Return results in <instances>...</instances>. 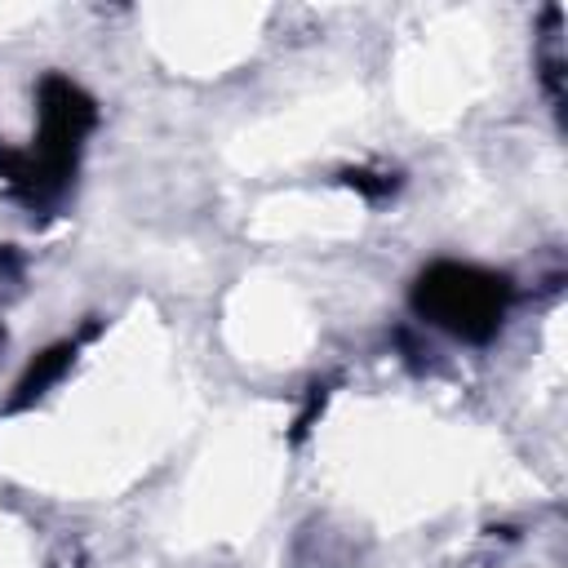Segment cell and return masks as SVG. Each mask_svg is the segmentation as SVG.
Listing matches in <instances>:
<instances>
[{
  "instance_id": "5b68a950",
  "label": "cell",
  "mask_w": 568,
  "mask_h": 568,
  "mask_svg": "<svg viewBox=\"0 0 568 568\" xmlns=\"http://www.w3.org/2000/svg\"><path fill=\"white\" fill-rule=\"evenodd\" d=\"M324 395H328L324 386H311V395H306V408H302V413H297V422H293V439H302V435L311 430V417L324 408Z\"/></svg>"
},
{
  "instance_id": "7a4b0ae2",
  "label": "cell",
  "mask_w": 568,
  "mask_h": 568,
  "mask_svg": "<svg viewBox=\"0 0 568 568\" xmlns=\"http://www.w3.org/2000/svg\"><path fill=\"white\" fill-rule=\"evenodd\" d=\"M510 275L475 266V262H430L417 271L408 288V306L417 320L462 337V342H488L506 311H510Z\"/></svg>"
},
{
  "instance_id": "8992f818",
  "label": "cell",
  "mask_w": 568,
  "mask_h": 568,
  "mask_svg": "<svg viewBox=\"0 0 568 568\" xmlns=\"http://www.w3.org/2000/svg\"><path fill=\"white\" fill-rule=\"evenodd\" d=\"M0 346H4V328H0Z\"/></svg>"
},
{
  "instance_id": "277c9868",
  "label": "cell",
  "mask_w": 568,
  "mask_h": 568,
  "mask_svg": "<svg viewBox=\"0 0 568 568\" xmlns=\"http://www.w3.org/2000/svg\"><path fill=\"white\" fill-rule=\"evenodd\" d=\"M351 186H359L368 200H382V195H390L395 186H399V178L395 173H368V169H351V173H342Z\"/></svg>"
},
{
  "instance_id": "6da1fadb",
  "label": "cell",
  "mask_w": 568,
  "mask_h": 568,
  "mask_svg": "<svg viewBox=\"0 0 568 568\" xmlns=\"http://www.w3.org/2000/svg\"><path fill=\"white\" fill-rule=\"evenodd\" d=\"M40 102V133L31 151L0 146V178L27 209H49L67 195L75 182V164L84 151V138L98 124V102L71 80V75H44L36 89Z\"/></svg>"
},
{
  "instance_id": "3957f363",
  "label": "cell",
  "mask_w": 568,
  "mask_h": 568,
  "mask_svg": "<svg viewBox=\"0 0 568 568\" xmlns=\"http://www.w3.org/2000/svg\"><path fill=\"white\" fill-rule=\"evenodd\" d=\"M93 333H98V324H84L75 337H62V342L44 346V351L22 368V377L13 382V395L4 399V413H22V408H31L36 399H44V395H49V386H53V382L75 364L80 346H84Z\"/></svg>"
}]
</instances>
